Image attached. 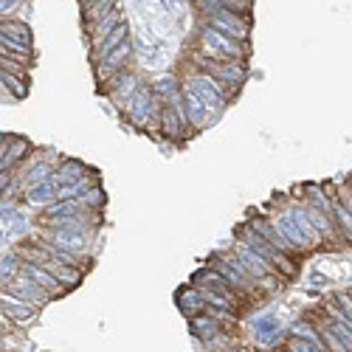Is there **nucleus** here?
<instances>
[{
	"instance_id": "1",
	"label": "nucleus",
	"mask_w": 352,
	"mask_h": 352,
	"mask_svg": "<svg viewBox=\"0 0 352 352\" xmlns=\"http://www.w3.org/2000/svg\"><path fill=\"white\" fill-rule=\"evenodd\" d=\"M0 310H3L9 318L14 321H28V318H34V307L32 302H25L20 296H14V293H6V290H0Z\"/></svg>"
},
{
	"instance_id": "2",
	"label": "nucleus",
	"mask_w": 352,
	"mask_h": 352,
	"mask_svg": "<svg viewBox=\"0 0 352 352\" xmlns=\"http://www.w3.org/2000/svg\"><path fill=\"white\" fill-rule=\"evenodd\" d=\"M9 290L14 293V296L25 299V302H48L51 299V293L43 287V285H34V279H28V276H17L9 282Z\"/></svg>"
},
{
	"instance_id": "3",
	"label": "nucleus",
	"mask_w": 352,
	"mask_h": 352,
	"mask_svg": "<svg viewBox=\"0 0 352 352\" xmlns=\"http://www.w3.org/2000/svg\"><path fill=\"white\" fill-rule=\"evenodd\" d=\"M23 274H25L28 279H34V282H43V287H45V290L51 293V296H56V293H63V287H60L63 282H60V279H54V276H51V274H48L45 268H34V265H25V268H23Z\"/></svg>"
},
{
	"instance_id": "4",
	"label": "nucleus",
	"mask_w": 352,
	"mask_h": 352,
	"mask_svg": "<svg viewBox=\"0 0 352 352\" xmlns=\"http://www.w3.org/2000/svg\"><path fill=\"white\" fill-rule=\"evenodd\" d=\"M206 45L217 54V60H220V56H237L240 54V45H234L231 40H226L217 32H206Z\"/></svg>"
},
{
	"instance_id": "5",
	"label": "nucleus",
	"mask_w": 352,
	"mask_h": 352,
	"mask_svg": "<svg viewBox=\"0 0 352 352\" xmlns=\"http://www.w3.org/2000/svg\"><path fill=\"white\" fill-rule=\"evenodd\" d=\"M321 321H324V324L333 330V336L346 346V352H352V327H346L344 321H336V318H330V316H324Z\"/></svg>"
},
{
	"instance_id": "6",
	"label": "nucleus",
	"mask_w": 352,
	"mask_h": 352,
	"mask_svg": "<svg viewBox=\"0 0 352 352\" xmlns=\"http://www.w3.org/2000/svg\"><path fill=\"white\" fill-rule=\"evenodd\" d=\"M316 330H318V338H321V346H324V352H346V346L333 336V330L324 324V321H321Z\"/></svg>"
},
{
	"instance_id": "7",
	"label": "nucleus",
	"mask_w": 352,
	"mask_h": 352,
	"mask_svg": "<svg viewBox=\"0 0 352 352\" xmlns=\"http://www.w3.org/2000/svg\"><path fill=\"white\" fill-rule=\"evenodd\" d=\"M287 352H324L321 341H307V338H299V336H290L287 338Z\"/></svg>"
},
{
	"instance_id": "8",
	"label": "nucleus",
	"mask_w": 352,
	"mask_h": 352,
	"mask_svg": "<svg viewBox=\"0 0 352 352\" xmlns=\"http://www.w3.org/2000/svg\"><path fill=\"white\" fill-rule=\"evenodd\" d=\"M17 6V0H0V14H9Z\"/></svg>"
}]
</instances>
